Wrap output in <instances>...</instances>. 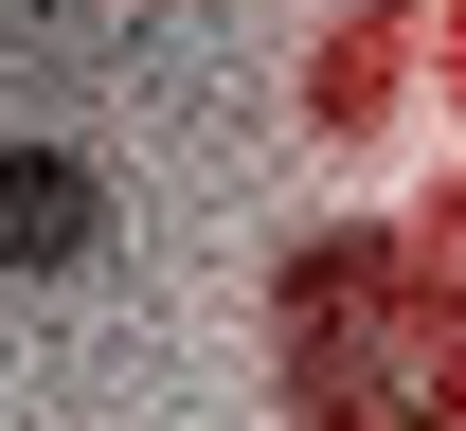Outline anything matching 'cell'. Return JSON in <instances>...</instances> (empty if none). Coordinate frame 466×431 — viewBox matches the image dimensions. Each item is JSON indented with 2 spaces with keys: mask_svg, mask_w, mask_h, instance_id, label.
<instances>
[{
  "mask_svg": "<svg viewBox=\"0 0 466 431\" xmlns=\"http://www.w3.org/2000/svg\"><path fill=\"white\" fill-rule=\"evenodd\" d=\"M269 342H288V414L305 431H449L466 414V306L395 234H305Z\"/></svg>",
  "mask_w": 466,
  "mask_h": 431,
  "instance_id": "6da1fadb",
  "label": "cell"
},
{
  "mask_svg": "<svg viewBox=\"0 0 466 431\" xmlns=\"http://www.w3.org/2000/svg\"><path fill=\"white\" fill-rule=\"evenodd\" d=\"M90 234H108V180L72 144H0V270H90Z\"/></svg>",
  "mask_w": 466,
  "mask_h": 431,
  "instance_id": "7a4b0ae2",
  "label": "cell"
}]
</instances>
